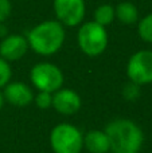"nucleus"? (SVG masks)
Listing matches in <instances>:
<instances>
[{
    "mask_svg": "<svg viewBox=\"0 0 152 153\" xmlns=\"http://www.w3.org/2000/svg\"><path fill=\"white\" fill-rule=\"evenodd\" d=\"M3 94L7 103L16 108H26L34 102V91L24 82H8L3 87Z\"/></svg>",
    "mask_w": 152,
    "mask_h": 153,
    "instance_id": "obj_9",
    "label": "nucleus"
},
{
    "mask_svg": "<svg viewBox=\"0 0 152 153\" xmlns=\"http://www.w3.org/2000/svg\"><path fill=\"white\" fill-rule=\"evenodd\" d=\"M83 148L89 153H109L110 144L105 130L92 129L83 134Z\"/></svg>",
    "mask_w": 152,
    "mask_h": 153,
    "instance_id": "obj_11",
    "label": "nucleus"
},
{
    "mask_svg": "<svg viewBox=\"0 0 152 153\" xmlns=\"http://www.w3.org/2000/svg\"><path fill=\"white\" fill-rule=\"evenodd\" d=\"M28 48L30 46L26 36L12 34L0 42V56L8 62H16L26 55Z\"/></svg>",
    "mask_w": 152,
    "mask_h": 153,
    "instance_id": "obj_10",
    "label": "nucleus"
},
{
    "mask_svg": "<svg viewBox=\"0 0 152 153\" xmlns=\"http://www.w3.org/2000/svg\"><path fill=\"white\" fill-rule=\"evenodd\" d=\"M137 34L140 39L152 43V13H148L137 22Z\"/></svg>",
    "mask_w": 152,
    "mask_h": 153,
    "instance_id": "obj_14",
    "label": "nucleus"
},
{
    "mask_svg": "<svg viewBox=\"0 0 152 153\" xmlns=\"http://www.w3.org/2000/svg\"><path fill=\"white\" fill-rule=\"evenodd\" d=\"M30 81L38 91L54 93L63 87L65 76L57 65L50 62H39L30 70Z\"/></svg>",
    "mask_w": 152,
    "mask_h": 153,
    "instance_id": "obj_5",
    "label": "nucleus"
},
{
    "mask_svg": "<svg viewBox=\"0 0 152 153\" xmlns=\"http://www.w3.org/2000/svg\"><path fill=\"white\" fill-rule=\"evenodd\" d=\"M109 153H112V152H109Z\"/></svg>",
    "mask_w": 152,
    "mask_h": 153,
    "instance_id": "obj_20",
    "label": "nucleus"
},
{
    "mask_svg": "<svg viewBox=\"0 0 152 153\" xmlns=\"http://www.w3.org/2000/svg\"><path fill=\"white\" fill-rule=\"evenodd\" d=\"M12 13V3L10 0H0V24H3Z\"/></svg>",
    "mask_w": 152,
    "mask_h": 153,
    "instance_id": "obj_18",
    "label": "nucleus"
},
{
    "mask_svg": "<svg viewBox=\"0 0 152 153\" xmlns=\"http://www.w3.org/2000/svg\"><path fill=\"white\" fill-rule=\"evenodd\" d=\"M26 38L34 53L50 56L62 48L66 39V31L65 26L58 20H45L30 30Z\"/></svg>",
    "mask_w": 152,
    "mask_h": 153,
    "instance_id": "obj_2",
    "label": "nucleus"
},
{
    "mask_svg": "<svg viewBox=\"0 0 152 153\" xmlns=\"http://www.w3.org/2000/svg\"><path fill=\"white\" fill-rule=\"evenodd\" d=\"M112 153H139L144 143L142 128L129 118H116L105 126Z\"/></svg>",
    "mask_w": 152,
    "mask_h": 153,
    "instance_id": "obj_1",
    "label": "nucleus"
},
{
    "mask_svg": "<svg viewBox=\"0 0 152 153\" xmlns=\"http://www.w3.org/2000/svg\"><path fill=\"white\" fill-rule=\"evenodd\" d=\"M140 85L135 83V82H131L129 81L128 83L124 85L123 87V97L125 98L127 101H131V102H133V101H136L137 98L140 97V94H142V91H140Z\"/></svg>",
    "mask_w": 152,
    "mask_h": 153,
    "instance_id": "obj_15",
    "label": "nucleus"
},
{
    "mask_svg": "<svg viewBox=\"0 0 152 153\" xmlns=\"http://www.w3.org/2000/svg\"><path fill=\"white\" fill-rule=\"evenodd\" d=\"M82 106V100L80 94L73 89L61 87L53 93V106L57 113L62 116H73L80 111Z\"/></svg>",
    "mask_w": 152,
    "mask_h": 153,
    "instance_id": "obj_8",
    "label": "nucleus"
},
{
    "mask_svg": "<svg viewBox=\"0 0 152 153\" xmlns=\"http://www.w3.org/2000/svg\"><path fill=\"white\" fill-rule=\"evenodd\" d=\"M77 42L81 51L88 56H98L107 50L109 36L107 28L94 20L86 22L80 27L77 34Z\"/></svg>",
    "mask_w": 152,
    "mask_h": 153,
    "instance_id": "obj_3",
    "label": "nucleus"
},
{
    "mask_svg": "<svg viewBox=\"0 0 152 153\" xmlns=\"http://www.w3.org/2000/svg\"><path fill=\"white\" fill-rule=\"evenodd\" d=\"M11 78H12V69L10 62L0 56V89H3L8 82H11Z\"/></svg>",
    "mask_w": 152,
    "mask_h": 153,
    "instance_id": "obj_17",
    "label": "nucleus"
},
{
    "mask_svg": "<svg viewBox=\"0 0 152 153\" xmlns=\"http://www.w3.org/2000/svg\"><path fill=\"white\" fill-rule=\"evenodd\" d=\"M4 103H5V100H4V94H3V89H0V110L3 109Z\"/></svg>",
    "mask_w": 152,
    "mask_h": 153,
    "instance_id": "obj_19",
    "label": "nucleus"
},
{
    "mask_svg": "<svg viewBox=\"0 0 152 153\" xmlns=\"http://www.w3.org/2000/svg\"><path fill=\"white\" fill-rule=\"evenodd\" d=\"M34 102L39 109H50L53 106V93L47 91H38L34 95Z\"/></svg>",
    "mask_w": 152,
    "mask_h": 153,
    "instance_id": "obj_16",
    "label": "nucleus"
},
{
    "mask_svg": "<svg viewBox=\"0 0 152 153\" xmlns=\"http://www.w3.org/2000/svg\"><path fill=\"white\" fill-rule=\"evenodd\" d=\"M50 146L54 153H81L83 149V133L75 125L58 124L50 132Z\"/></svg>",
    "mask_w": 152,
    "mask_h": 153,
    "instance_id": "obj_4",
    "label": "nucleus"
},
{
    "mask_svg": "<svg viewBox=\"0 0 152 153\" xmlns=\"http://www.w3.org/2000/svg\"><path fill=\"white\" fill-rule=\"evenodd\" d=\"M127 76L140 86L152 83V50H140L131 55L127 63Z\"/></svg>",
    "mask_w": 152,
    "mask_h": 153,
    "instance_id": "obj_6",
    "label": "nucleus"
},
{
    "mask_svg": "<svg viewBox=\"0 0 152 153\" xmlns=\"http://www.w3.org/2000/svg\"><path fill=\"white\" fill-rule=\"evenodd\" d=\"M53 5L58 22L66 27H75L85 19V0H54Z\"/></svg>",
    "mask_w": 152,
    "mask_h": 153,
    "instance_id": "obj_7",
    "label": "nucleus"
},
{
    "mask_svg": "<svg viewBox=\"0 0 152 153\" xmlns=\"http://www.w3.org/2000/svg\"><path fill=\"white\" fill-rule=\"evenodd\" d=\"M115 19H116V15H115V7H113V5L102 4L94 10V19L93 20L96 22V23L101 24V26H104V27L109 26Z\"/></svg>",
    "mask_w": 152,
    "mask_h": 153,
    "instance_id": "obj_13",
    "label": "nucleus"
},
{
    "mask_svg": "<svg viewBox=\"0 0 152 153\" xmlns=\"http://www.w3.org/2000/svg\"><path fill=\"white\" fill-rule=\"evenodd\" d=\"M115 15L120 23L131 26L139 22V10L131 1H121L115 7Z\"/></svg>",
    "mask_w": 152,
    "mask_h": 153,
    "instance_id": "obj_12",
    "label": "nucleus"
}]
</instances>
